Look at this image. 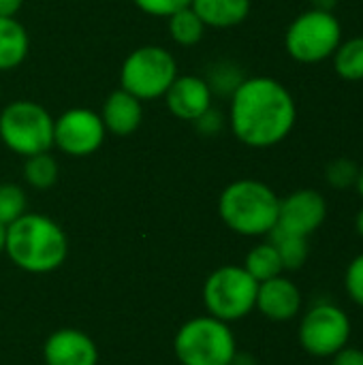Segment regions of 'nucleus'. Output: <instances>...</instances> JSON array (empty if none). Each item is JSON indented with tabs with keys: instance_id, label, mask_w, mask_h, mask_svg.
Returning a JSON list of instances; mask_svg holds the SVG:
<instances>
[{
	"instance_id": "nucleus-7",
	"label": "nucleus",
	"mask_w": 363,
	"mask_h": 365,
	"mask_svg": "<svg viewBox=\"0 0 363 365\" xmlns=\"http://www.w3.org/2000/svg\"><path fill=\"white\" fill-rule=\"evenodd\" d=\"M175 77V56L160 45H143L124 58L120 68V88L143 103L165 96Z\"/></svg>"
},
{
	"instance_id": "nucleus-11",
	"label": "nucleus",
	"mask_w": 363,
	"mask_h": 365,
	"mask_svg": "<svg viewBox=\"0 0 363 365\" xmlns=\"http://www.w3.org/2000/svg\"><path fill=\"white\" fill-rule=\"evenodd\" d=\"M325 220H327V201L315 188H300L287 195L285 199H280L276 227L287 233L310 237L315 231L323 227Z\"/></svg>"
},
{
	"instance_id": "nucleus-15",
	"label": "nucleus",
	"mask_w": 363,
	"mask_h": 365,
	"mask_svg": "<svg viewBox=\"0 0 363 365\" xmlns=\"http://www.w3.org/2000/svg\"><path fill=\"white\" fill-rule=\"evenodd\" d=\"M101 120L107 133L116 137H128L143 122V105L137 96L118 88L105 98L101 109Z\"/></svg>"
},
{
	"instance_id": "nucleus-17",
	"label": "nucleus",
	"mask_w": 363,
	"mask_h": 365,
	"mask_svg": "<svg viewBox=\"0 0 363 365\" xmlns=\"http://www.w3.org/2000/svg\"><path fill=\"white\" fill-rule=\"evenodd\" d=\"M30 51V36L17 17H0V73L17 68Z\"/></svg>"
},
{
	"instance_id": "nucleus-19",
	"label": "nucleus",
	"mask_w": 363,
	"mask_h": 365,
	"mask_svg": "<svg viewBox=\"0 0 363 365\" xmlns=\"http://www.w3.org/2000/svg\"><path fill=\"white\" fill-rule=\"evenodd\" d=\"M334 71L344 81H363V34L342 38L332 56Z\"/></svg>"
},
{
	"instance_id": "nucleus-4",
	"label": "nucleus",
	"mask_w": 363,
	"mask_h": 365,
	"mask_svg": "<svg viewBox=\"0 0 363 365\" xmlns=\"http://www.w3.org/2000/svg\"><path fill=\"white\" fill-rule=\"evenodd\" d=\"M173 351L182 365H231L237 342L229 323L214 317H197L178 329Z\"/></svg>"
},
{
	"instance_id": "nucleus-5",
	"label": "nucleus",
	"mask_w": 363,
	"mask_h": 365,
	"mask_svg": "<svg viewBox=\"0 0 363 365\" xmlns=\"http://www.w3.org/2000/svg\"><path fill=\"white\" fill-rule=\"evenodd\" d=\"M0 141L24 158L53 148V118L34 101H13L0 111Z\"/></svg>"
},
{
	"instance_id": "nucleus-1",
	"label": "nucleus",
	"mask_w": 363,
	"mask_h": 365,
	"mask_svg": "<svg viewBox=\"0 0 363 365\" xmlns=\"http://www.w3.org/2000/svg\"><path fill=\"white\" fill-rule=\"evenodd\" d=\"M227 120L240 143L252 150H267L293 133L297 103L291 90L274 77H244L231 94Z\"/></svg>"
},
{
	"instance_id": "nucleus-16",
	"label": "nucleus",
	"mask_w": 363,
	"mask_h": 365,
	"mask_svg": "<svg viewBox=\"0 0 363 365\" xmlns=\"http://www.w3.org/2000/svg\"><path fill=\"white\" fill-rule=\"evenodd\" d=\"M190 9L199 15L205 28H235L250 15V0H193Z\"/></svg>"
},
{
	"instance_id": "nucleus-14",
	"label": "nucleus",
	"mask_w": 363,
	"mask_h": 365,
	"mask_svg": "<svg viewBox=\"0 0 363 365\" xmlns=\"http://www.w3.org/2000/svg\"><path fill=\"white\" fill-rule=\"evenodd\" d=\"M45 365H96L98 351L94 340L79 329H58L43 346Z\"/></svg>"
},
{
	"instance_id": "nucleus-23",
	"label": "nucleus",
	"mask_w": 363,
	"mask_h": 365,
	"mask_svg": "<svg viewBox=\"0 0 363 365\" xmlns=\"http://www.w3.org/2000/svg\"><path fill=\"white\" fill-rule=\"evenodd\" d=\"M28 199L21 186L4 182L0 184V225H11L21 214H26Z\"/></svg>"
},
{
	"instance_id": "nucleus-30",
	"label": "nucleus",
	"mask_w": 363,
	"mask_h": 365,
	"mask_svg": "<svg viewBox=\"0 0 363 365\" xmlns=\"http://www.w3.org/2000/svg\"><path fill=\"white\" fill-rule=\"evenodd\" d=\"M24 0H0V17H15Z\"/></svg>"
},
{
	"instance_id": "nucleus-25",
	"label": "nucleus",
	"mask_w": 363,
	"mask_h": 365,
	"mask_svg": "<svg viewBox=\"0 0 363 365\" xmlns=\"http://www.w3.org/2000/svg\"><path fill=\"white\" fill-rule=\"evenodd\" d=\"M210 88H212V94H233L235 88L244 81V75L240 71L237 64L233 62H220L212 68L210 77H205Z\"/></svg>"
},
{
	"instance_id": "nucleus-35",
	"label": "nucleus",
	"mask_w": 363,
	"mask_h": 365,
	"mask_svg": "<svg viewBox=\"0 0 363 365\" xmlns=\"http://www.w3.org/2000/svg\"><path fill=\"white\" fill-rule=\"evenodd\" d=\"M4 237H6V227L0 225V255L4 252Z\"/></svg>"
},
{
	"instance_id": "nucleus-34",
	"label": "nucleus",
	"mask_w": 363,
	"mask_h": 365,
	"mask_svg": "<svg viewBox=\"0 0 363 365\" xmlns=\"http://www.w3.org/2000/svg\"><path fill=\"white\" fill-rule=\"evenodd\" d=\"M355 188H357L359 197L363 199V165H359V175H357V184H355Z\"/></svg>"
},
{
	"instance_id": "nucleus-13",
	"label": "nucleus",
	"mask_w": 363,
	"mask_h": 365,
	"mask_svg": "<svg viewBox=\"0 0 363 365\" xmlns=\"http://www.w3.org/2000/svg\"><path fill=\"white\" fill-rule=\"evenodd\" d=\"M255 310H259L267 321L289 323L302 312V291L293 280L285 278L282 274L259 282Z\"/></svg>"
},
{
	"instance_id": "nucleus-6",
	"label": "nucleus",
	"mask_w": 363,
	"mask_h": 365,
	"mask_svg": "<svg viewBox=\"0 0 363 365\" xmlns=\"http://www.w3.org/2000/svg\"><path fill=\"white\" fill-rule=\"evenodd\" d=\"M342 38V24L336 13L308 9L289 24L285 49L300 64H319L334 56Z\"/></svg>"
},
{
	"instance_id": "nucleus-12",
	"label": "nucleus",
	"mask_w": 363,
	"mask_h": 365,
	"mask_svg": "<svg viewBox=\"0 0 363 365\" xmlns=\"http://www.w3.org/2000/svg\"><path fill=\"white\" fill-rule=\"evenodd\" d=\"M163 98L171 115L184 122H195L201 113H205L212 107L214 94L205 77L178 75Z\"/></svg>"
},
{
	"instance_id": "nucleus-26",
	"label": "nucleus",
	"mask_w": 363,
	"mask_h": 365,
	"mask_svg": "<svg viewBox=\"0 0 363 365\" xmlns=\"http://www.w3.org/2000/svg\"><path fill=\"white\" fill-rule=\"evenodd\" d=\"M344 291L353 304L363 308V252L349 263L344 272Z\"/></svg>"
},
{
	"instance_id": "nucleus-28",
	"label": "nucleus",
	"mask_w": 363,
	"mask_h": 365,
	"mask_svg": "<svg viewBox=\"0 0 363 365\" xmlns=\"http://www.w3.org/2000/svg\"><path fill=\"white\" fill-rule=\"evenodd\" d=\"M195 128L199 130V135H203V137H214V135H218L220 130H223V126H225V115L218 111V109H214V107H210L205 113H201L195 122Z\"/></svg>"
},
{
	"instance_id": "nucleus-32",
	"label": "nucleus",
	"mask_w": 363,
	"mask_h": 365,
	"mask_svg": "<svg viewBox=\"0 0 363 365\" xmlns=\"http://www.w3.org/2000/svg\"><path fill=\"white\" fill-rule=\"evenodd\" d=\"M310 2H312V9L329 11V13H334V9L338 6V0H310Z\"/></svg>"
},
{
	"instance_id": "nucleus-18",
	"label": "nucleus",
	"mask_w": 363,
	"mask_h": 365,
	"mask_svg": "<svg viewBox=\"0 0 363 365\" xmlns=\"http://www.w3.org/2000/svg\"><path fill=\"white\" fill-rule=\"evenodd\" d=\"M270 242L274 244L285 272H297L306 265L308 255H310V246H308V237L295 235V233H287L278 227L272 229V233L267 235Z\"/></svg>"
},
{
	"instance_id": "nucleus-27",
	"label": "nucleus",
	"mask_w": 363,
	"mask_h": 365,
	"mask_svg": "<svg viewBox=\"0 0 363 365\" xmlns=\"http://www.w3.org/2000/svg\"><path fill=\"white\" fill-rule=\"evenodd\" d=\"M193 0H133V4L152 17H171L180 9L190 6Z\"/></svg>"
},
{
	"instance_id": "nucleus-31",
	"label": "nucleus",
	"mask_w": 363,
	"mask_h": 365,
	"mask_svg": "<svg viewBox=\"0 0 363 365\" xmlns=\"http://www.w3.org/2000/svg\"><path fill=\"white\" fill-rule=\"evenodd\" d=\"M231 365H259L257 364V359L250 355V353H235L233 355V359H231Z\"/></svg>"
},
{
	"instance_id": "nucleus-8",
	"label": "nucleus",
	"mask_w": 363,
	"mask_h": 365,
	"mask_svg": "<svg viewBox=\"0 0 363 365\" xmlns=\"http://www.w3.org/2000/svg\"><path fill=\"white\" fill-rule=\"evenodd\" d=\"M257 291L259 282L242 265H223L208 276L203 284V304L210 317L235 323L255 310Z\"/></svg>"
},
{
	"instance_id": "nucleus-3",
	"label": "nucleus",
	"mask_w": 363,
	"mask_h": 365,
	"mask_svg": "<svg viewBox=\"0 0 363 365\" xmlns=\"http://www.w3.org/2000/svg\"><path fill=\"white\" fill-rule=\"evenodd\" d=\"M280 197L261 180H235L218 197L220 220L237 235L263 237L278 222Z\"/></svg>"
},
{
	"instance_id": "nucleus-33",
	"label": "nucleus",
	"mask_w": 363,
	"mask_h": 365,
	"mask_svg": "<svg viewBox=\"0 0 363 365\" xmlns=\"http://www.w3.org/2000/svg\"><path fill=\"white\" fill-rule=\"evenodd\" d=\"M355 231H357V235L363 240V207L357 212V216H355Z\"/></svg>"
},
{
	"instance_id": "nucleus-10",
	"label": "nucleus",
	"mask_w": 363,
	"mask_h": 365,
	"mask_svg": "<svg viewBox=\"0 0 363 365\" xmlns=\"http://www.w3.org/2000/svg\"><path fill=\"white\" fill-rule=\"evenodd\" d=\"M105 124L101 113L88 107H73L53 120V145L73 158H86L105 143Z\"/></svg>"
},
{
	"instance_id": "nucleus-29",
	"label": "nucleus",
	"mask_w": 363,
	"mask_h": 365,
	"mask_svg": "<svg viewBox=\"0 0 363 365\" xmlns=\"http://www.w3.org/2000/svg\"><path fill=\"white\" fill-rule=\"evenodd\" d=\"M332 365H363V351L349 344L332 357Z\"/></svg>"
},
{
	"instance_id": "nucleus-22",
	"label": "nucleus",
	"mask_w": 363,
	"mask_h": 365,
	"mask_svg": "<svg viewBox=\"0 0 363 365\" xmlns=\"http://www.w3.org/2000/svg\"><path fill=\"white\" fill-rule=\"evenodd\" d=\"M24 180L36 190L51 188L58 182V160L49 152L28 156L24 163Z\"/></svg>"
},
{
	"instance_id": "nucleus-24",
	"label": "nucleus",
	"mask_w": 363,
	"mask_h": 365,
	"mask_svg": "<svg viewBox=\"0 0 363 365\" xmlns=\"http://www.w3.org/2000/svg\"><path fill=\"white\" fill-rule=\"evenodd\" d=\"M359 175V165L351 158H336L325 167V182L336 190L355 188Z\"/></svg>"
},
{
	"instance_id": "nucleus-21",
	"label": "nucleus",
	"mask_w": 363,
	"mask_h": 365,
	"mask_svg": "<svg viewBox=\"0 0 363 365\" xmlns=\"http://www.w3.org/2000/svg\"><path fill=\"white\" fill-rule=\"evenodd\" d=\"M169 19V34L171 38L182 45V47H190V45H197L203 34H205V24L199 19V15L186 6V9H180L178 13H173Z\"/></svg>"
},
{
	"instance_id": "nucleus-20",
	"label": "nucleus",
	"mask_w": 363,
	"mask_h": 365,
	"mask_svg": "<svg viewBox=\"0 0 363 365\" xmlns=\"http://www.w3.org/2000/svg\"><path fill=\"white\" fill-rule=\"evenodd\" d=\"M257 282H265L270 278H276L285 272L282 267V261L274 248V244L267 240L263 244H257L248 255H246V261L242 265Z\"/></svg>"
},
{
	"instance_id": "nucleus-2",
	"label": "nucleus",
	"mask_w": 363,
	"mask_h": 365,
	"mask_svg": "<svg viewBox=\"0 0 363 365\" xmlns=\"http://www.w3.org/2000/svg\"><path fill=\"white\" fill-rule=\"evenodd\" d=\"M4 252L28 274H51L66 261L68 240L53 218L26 212L6 225Z\"/></svg>"
},
{
	"instance_id": "nucleus-9",
	"label": "nucleus",
	"mask_w": 363,
	"mask_h": 365,
	"mask_svg": "<svg viewBox=\"0 0 363 365\" xmlns=\"http://www.w3.org/2000/svg\"><path fill=\"white\" fill-rule=\"evenodd\" d=\"M351 334V317L332 302L315 304L300 323V344L317 359H332L338 351L349 346Z\"/></svg>"
}]
</instances>
